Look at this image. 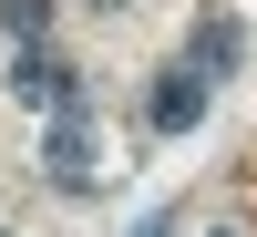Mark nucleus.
I'll return each instance as SVG.
<instances>
[{
    "mask_svg": "<svg viewBox=\"0 0 257 237\" xmlns=\"http://www.w3.org/2000/svg\"><path fill=\"white\" fill-rule=\"evenodd\" d=\"M41 165H52V186H62V196H82V186L103 176V144H93V124H82V103H72V114H52V144H41Z\"/></svg>",
    "mask_w": 257,
    "mask_h": 237,
    "instance_id": "f257e3e1",
    "label": "nucleus"
},
{
    "mask_svg": "<svg viewBox=\"0 0 257 237\" xmlns=\"http://www.w3.org/2000/svg\"><path fill=\"white\" fill-rule=\"evenodd\" d=\"M11 93L21 103H31V114H72V62H62V52H41V41H21V62H11Z\"/></svg>",
    "mask_w": 257,
    "mask_h": 237,
    "instance_id": "f03ea898",
    "label": "nucleus"
},
{
    "mask_svg": "<svg viewBox=\"0 0 257 237\" xmlns=\"http://www.w3.org/2000/svg\"><path fill=\"white\" fill-rule=\"evenodd\" d=\"M206 93H216V83H206L196 62H175V72L155 83V134H196V124H206Z\"/></svg>",
    "mask_w": 257,
    "mask_h": 237,
    "instance_id": "7ed1b4c3",
    "label": "nucleus"
},
{
    "mask_svg": "<svg viewBox=\"0 0 257 237\" xmlns=\"http://www.w3.org/2000/svg\"><path fill=\"white\" fill-rule=\"evenodd\" d=\"M185 62H196L206 83H226V72H237V62H247V31H237V21H226V11H206L196 31H185Z\"/></svg>",
    "mask_w": 257,
    "mask_h": 237,
    "instance_id": "20e7f679",
    "label": "nucleus"
},
{
    "mask_svg": "<svg viewBox=\"0 0 257 237\" xmlns=\"http://www.w3.org/2000/svg\"><path fill=\"white\" fill-rule=\"evenodd\" d=\"M0 31H11V41H41V31H52V0H0Z\"/></svg>",
    "mask_w": 257,
    "mask_h": 237,
    "instance_id": "39448f33",
    "label": "nucleus"
},
{
    "mask_svg": "<svg viewBox=\"0 0 257 237\" xmlns=\"http://www.w3.org/2000/svg\"><path fill=\"white\" fill-rule=\"evenodd\" d=\"M134 237H165V217H144V227H134Z\"/></svg>",
    "mask_w": 257,
    "mask_h": 237,
    "instance_id": "423d86ee",
    "label": "nucleus"
},
{
    "mask_svg": "<svg viewBox=\"0 0 257 237\" xmlns=\"http://www.w3.org/2000/svg\"><path fill=\"white\" fill-rule=\"evenodd\" d=\"M93 11H123V0H93Z\"/></svg>",
    "mask_w": 257,
    "mask_h": 237,
    "instance_id": "0eeeda50",
    "label": "nucleus"
},
{
    "mask_svg": "<svg viewBox=\"0 0 257 237\" xmlns=\"http://www.w3.org/2000/svg\"><path fill=\"white\" fill-rule=\"evenodd\" d=\"M0 237H11V227H0Z\"/></svg>",
    "mask_w": 257,
    "mask_h": 237,
    "instance_id": "6e6552de",
    "label": "nucleus"
}]
</instances>
